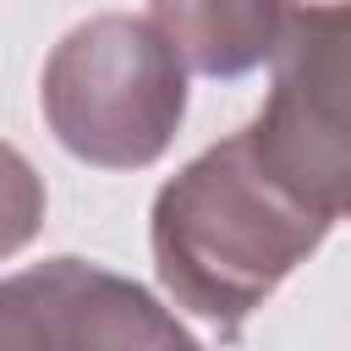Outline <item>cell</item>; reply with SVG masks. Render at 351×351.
Here are the masks:
<instances>
[{"mask_svg":"<svg viewBox=\"0 0 351 351\" xmlns=\"http://www.w3.org/2000/svg\"><path fill=\"white\" fill-rule=\"evenodd\" d=\"M38 104L66 154L99 170L154 165L186 115V66L148 16L77 22L38 77Z\"/></svg>","mask_w":351,"mask_h":351,"instance_id":"obj_2","label":"cell"},{"mask_svg":"<svg viewBox=\"0 0 351 351\" xmlns=\"http://www.w3.org/2000/svg\"><path fill=\"white\" fill-rule=\"evenodd\" d=\"M55 351H203L137 280L88 258H49Z\"/></svg>","mask_w":351,"mask_h":351,"instance_id":"obj_4","label":"cell"},{"mask_svg":"<svg viewBox=\"0 0 351 351\" xmlns=\"http://www.w3.org/2000/svg\"><path fill=\"white\" fill-rule=\"evenodd\" d=\"M0 351H55V296L44 263L0 280Z\"/></svg>","mask_w":351,"mask_h":351,"instance_id":"obj_6","label":"cell"},{"mask_svg":"<svg viewBox=\"0 0 351 351\" xmlns=\"http://www.w3.org/2000/svg\"><path fill=\"white\" fill-rule=\"evenodd\" d=\"M329 230L335 219L269 181L247 137L230 132L159 186L148 241L176 307L236 335Z\"/></svg>","mask_w":351,"mask_h":351,"instance_id":"obj_1","label":"cell"},{"mask_svg":"<svg viewBox=\"0 0 351 351\" xmlns=\"http://www.w3.org/2000/svg\"><path fill=\"white\" fill-rule=\"evenodd\" d=\"M38 225H44V181L11 143H0V263L16 258L38 236Z\"/></svg>","mask_w":351,"mask_h":351,"instance_id":"obj_7","label":"cell"},{"mask_svg":"<svg viewBox=\"0 0 351 351\" xmlns=\"http://www.w3.org/2000/svg\"><path fill=\"white\" fill-rule=\"evenodd\" d=\"M291 5L296 0H148V22L186 71L247 77L274 55Z\"/></svg>","mask_w":351,"mask_h":351,"instance_id":"obj_5","label":"cell"},{"mask_svg":"<svg viewBox=\"0 0 351 351\" xmlns=\"http://www.w3.org/2000/svg\"><path fill=\"white\" fill-rule=\"evenodd\" d=\"M346 0H302L269 55L274 88L252 126H241L252 159L296 203L340 219L346 214Z\"/></svg>","mask_w":351,"mask_h":351,"instance_id":"obj_3","label":"cell"}]
</instances>
